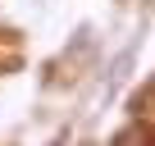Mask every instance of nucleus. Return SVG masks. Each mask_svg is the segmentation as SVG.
I'll use <instances>...</instances> for the list:
<instances>
[{"mask_svg":"<svg viewBox=\"0 0 155 146\" xmlns=\"http://www.w3.org/2000/svg\"><path fill=\"white\" fill-rule=\"evenodd\" d=\"M137 50H141V37H137V41H128V46H123V50L114 55V64H110V73H105V82H110V91L128 82V73H132V64H137Z\"/></svg>","mask_w":155,"mask_h":146,"instance_id":"obj_1","label":"nucleus"},{"mask_svg":"<svg viewBox=\"0 0 155 146\" xmlns=\"http://www.w3.org/2000/svg\"><path fill=\"white\" fill-rule=\"evenodd\" d=\"M114 5H119V9H123V5H128V0H114Z\"/></svg>","mask_w":155,"mask_h":146,"instance_id":"obj_2","label":"nucleus"},{"mask_svg":"<svg viewBox=\"0 0 155 146\" xmlns=\"http://www.w3.org/2000/svg\"><path fill=\"white\" fill-rule=\"evenodd\" d=\"M78 146H96V141H78Z\"/></svg>","mask_w":155,"mask_h":146,"instance_id":"obj_3","label":"nucleus"}]
</instances>
